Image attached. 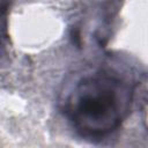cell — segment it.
I'll use <instances>...</instances> for the list:
<instances>
[{
    "label": "cell",
    "mask_w": 148,
    "mask_h": 148,
    "mask_svg": "<svg viewBox=\"0 0 148 148\" xmlns=\"http://www.w3.org/2000/svg\"><path fill=\"white\" fill-rule=\"evenodd\" d=\"M138 83L112 66H101L79 76L62 92L61 111L84 138L102 139L127 118Z\"/></svg>",
    "instance_id": "cell-1"
},
{
    "label": "cell",
    "mask_w": 148,
    "mask_h": 148,
    "mask_svg": "<svg viewBox=\"0 0 148 148\" xmlns=\"http://www.w3.org/2000/svg\"><path fill=\"white\" fill-rule=\"evenodd\" d=\"M7 3L0 2V53L7 40Z\"/></svg>",
    "instance_id": "cell-2"
}]
</instances>
